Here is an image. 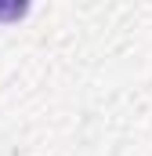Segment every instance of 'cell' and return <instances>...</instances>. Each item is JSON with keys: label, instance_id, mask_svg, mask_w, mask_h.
Masks as SVG:
<instances>
[{"label": "cell", "instance_id": "6da1fadb", "mask_svg": "<svg viewBox=\"0 0 152 156\" xmlns=\"http://www.w3.org/2000/svg\"><path fill=\"white\" fill-rule=\"evenodd\" d=\"M22 11H26V4H18V7H0V15H4V18H11V15H22Z\"/></svg>", "mask_w": 152, "mask_h": 156}]
</instances>
